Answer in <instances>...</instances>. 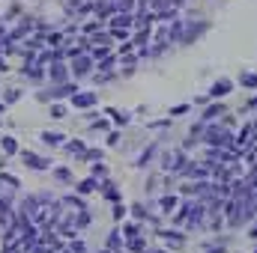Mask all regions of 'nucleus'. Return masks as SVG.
Returning <instances> with one entry per match:
<instances>
[{"label":"nucleus","mask_w":257,"mask_h":253,"mask_svg":"<svg viewBox=\"0 0 257 253\" xmlns=\"http://www.w3.org/2000/svg\"><path fill=\"white\" fill-rule=\"evenodd\" d=\"M21 161H24L27 167H33V170H45V167H48V161L39 158L36 152H21Z\"/></svg>","instance_id":"1"},{"label":"nucleus","mask_w":257,"mask_h":253,"mask_svg":"<svg viewBox=\"0 0 257 253\" xmlns=\"http://www.w3.org/2000/svg\"><path fill=\"white\" fill-rule=\"evenodd\" d=\"M0 149H3L6 155H15V152H18V146H15V137L3 134V137H0Z\"/></svg>","instance_id":"2"},{"label":"nucleus","mask_w":257,"mask_h":253,"mask_svg":"<svg viewBox=\"0 0 257 253\" xmlns=\"http://www.w3.org/2000/svg\"><path fill=\"white\" fill-rule=\"evenodd\" d=\"M42 140H45L48 146H57V143H60L63 137H60V134H51V131H45V134H42Z\"/></svg>","instance_id":"3"},{"label":"nucleus","mask_w":257,"mask_h":253,"mask_svg":"<svg viewBox=\"0 0 257 253\" xmlns=\"http://www.w3.org/2000/svg\"><path fill=\"white\" fill-rule=\"evenodd\" d=\"M75 104L78 108H87V104H93V96H75Z\"/></svg>","instance_id":"4"},{"label":"nucleus","mask_w":257,"mask_h":253,"mask_svg":"<svg viewBox=\"0 0 257 253\" xmlns=\"http://www.w3.org/2000/svg\"><path fill=\"white\" fill-rule=\"evenodd\" d=\"M0 182H6L9 188H18V179H15V176H9V173H0Z\"/></svg>","instance_id":"5"},{"label":"nucleus","mask_w":257,"mask_h":253,"mask_svg":"<svg viewBox=\"0 0 257 253\" xmlns=\"http://www.w3.org/2000/svg\"><path fill=\"white\" fill-rule=\"evenodd\" d=\"M18 96H21L18 90H6V96H3V102H6V104H9V102H18Z\"/></svg>","instance_id":"6"},{"label":"nucleus","mask_w":257,"mask_h":253,"mask_svg":"<svg viewBox=\"0 0 257 253\" xmlns=\"http://www.w3.org/2000/svg\"><path fill=\"white\" fill-rule=\"evenodd\" d=\"M51 78H54V80H63V66H54V68H51Z\"/></svg>","instance_id":"7"},{"label":"nucleus","mask_w":257,"mask_h":253,"mask_svg":"<svg viewBox=\"0 0 257 253\" xmlns=\"http://www.w3.org/2000/svg\"><path fill=\"white\" fill-rule=\"evenodd\" d=\"M87 60H78V63H75V72H78V74H84V72H87Z\"/></svg>","instance_id":"8"},{"label":"nucleus","mask_w":257,"mask_h":253,"mask_svg":"<svg viewBox=\"0 0 257 253\" xmlns=\"http://www.w3.org/2000/svg\"><path fill=\"white\" fill-rule=\"evenodd\" d=\"M3 108H6V102H0V114H3Z\"/></svg>","instance_id":"9"}]
</instances>
